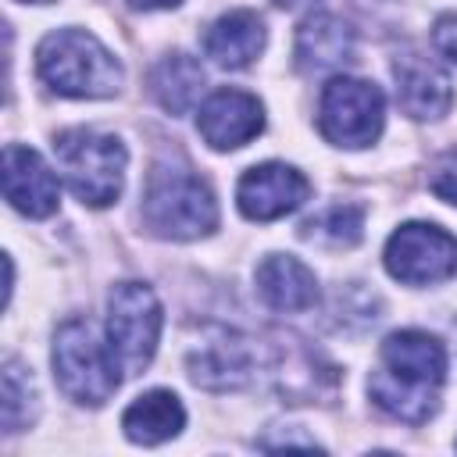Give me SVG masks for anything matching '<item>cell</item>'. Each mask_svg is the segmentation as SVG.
I'll return each mask as SVG.
<instances>
[{"label": "cell", "instance_id": "cell-20", "mask_svg": "<svg viewBox=\"0 0 457 457\" xmlns=\"http://www.w3.org/2000/svg\"><path fill=\"white\" fill-rule=\"evenodd\" d=\"M36 411H39V403H36L32 375L25 371L21 361L7 357L4 361V432L14 436V432L29 428L36 421Z\"/></svg>", "mask_w": 457, "mask_h": 457}, {"label": "cell", "instance_id": "cell-8", "mask_svg": "<svg viewBox=\"0 0 457 457\" xmlns=\"http://www.w3.org/2000/svg\"><path fill=\"white\" fill-rule=\"evenodd\" d=\"M386 271L407 286H436L457 275V239L432 221H407L386 243Z\"/></svg>", "mask_w": 457, "mask_h": 457}, {"label": "cell", "instance_id": "cell-5", "mask_svg": "<svg viewBox=\"0 0 457 457\" xmlns=\"http://www.w3.org/2000/svg\"><path fill=\"white\" fill-rule=\"evenodd\" d=\"M54 157L68 189L82 204L107 207L121 196L129 154L118 136H107L96 129H64L54 139Z\"/></svg>", "mask_w": 457, "mask_h": 457}, {"label": "cell", "instance_id": "cell-25", "mask_svg": "<svg viewBox=\"0 0 457 457\" xmlns=\"http://www.w3.org/2000/svg\"><path fill=\"white\" fill-rule=\"evenodd\" d=\"M21 4H50V0H21Z\"/></svg>", "mask_w": 457, "mask_h": 457}, {"label": "cell", "instance_id": "cell-24", "mask_svg": "<svg viewBox=\"0 0 457 457\" xmlns=\"http://www.w3.org/2000/svg\"><path fill=\"white\" fill-rule=\"evenodd\" d=\"M278 7H303V4H311V0H275Z\"/></svg>", "mask_w": 457, "mask_h": 457}, {"label": "cell", "instance_id": "cell-9", "mask_svg": "<svg viewBox=\"0 0 457 457\" xmlns=\"http://www.w3.org/2000/svg\"><path fill=\"white\" fill-rule=\"evenodd\" d=\"M311 196V182L303 171L282 161H264L250 171H243L236 186V204L250 221H275L289 211H296Z\"/></svg>", "mask_w": 457, "mask_h": 457}, {"label": "cell", "instance_id": "cell-3", "mask_svg": "<svg viewBox=\"0 0 457 457\" xmlns=\"http://www.w3.org/2000/svg\"><path fill=\"white\" fill-rule=\"evenodd\" d=\"M143 225L161 239H200L218 228L211 186L179 164H154L143 189Z\"/></svg>", "mask_w": 457, "mask_h": 457}, {"label": "cell", "instance_id": "cell-12", "mask_svg": "<svg viewBox=\"0 0 457 457\" xmlns=\"http://www.w3.org/2000/svg\"><path fill=\"white\" fill-rule=\"evenodd\" d=\"M393 79H396V104L403 107V114H411L418 121H436L453 104L450 75L436 61H428L421 54L396 57Z\"/></svg>", "mask_w": 457, "mask_h": 457}, {"label": "cell", "instance_id": "cell-19", "mask_svg": "<svg viewBox=\"0 0 457 457\" xmlns=\"http://www.w3.org/2000/svg\"><path fill=\"white\" fill-rule=\"evenodd\" d=\"M300 236L321 250H350L364 236V207L357 204H332L300 225Z\"/></svg>", "mask_w": 457, "mask_h": 457}, {"label": "cell", "instance_id": "cell-16", "mask_svg": "<svg viewBox=\"0 0 457 457\" xmlns=\"http://www.w3.org/2000/svg\"><path fill=\"white\" fill-rule=\"evenodd\" d=\"M264 50V21L257 11H228L221 14L207 32H204V54L218 64V68H246L257 61V54Z\"/></svg>", "mask_w": 457, "mask_h": 457}, {"label": "cell", "instance_id": "cell-14", "mask_svg": "<svg viewBox=\"0 0 457 457\" xmlns=\"http://www.w3.org/2000/svg\"><path fill=\"white\" fill-rule=\"evenodd\" d=\"M353 46L357 36L353 29L336 18V14H311L300 29H296V68L303 75H325V71H339L343 64L353 61Z\"/></svg>", "mask_w": 457, "mask_h": 457}, {"label": "cell", "instance_id": "cell-13", "mask_svg": "<svg viewBox=\"0 0 457 457\" xmlns=\"http://www.w3.org/2000/svg\"><path fill=\"white\" fill-rule=\"evenodd\" d=\"M253 375V357L246 339H239L236 332L218 328L207 343H200L189 353V378L204 389L225 393V389H243Z\"/></svg>", "mask_w": 457, "mask_h": 457}, {"label": "cell", "instance_id": "cell-7", "mask_svg": "<svg viewBox=\"0 0 457 457\" xmlns=\"http://www.w3.org/2000/svg\"><path fill=\"white\" fill-rule=\"evenodd\" d=\"M382 121H386V96L375 82L336 75L321 89L318 129L328 143L346 146V150L371 146L382 132Z\"/></svg>", "mask_w": 457, "mask_h": 457}, {"label": "cell", "instance_id": "cell-22", "mask_svg": "<svg viewBox=\"0 0 457 457\" xmlns=\"http://www.w3.org/2000/svg\"><path fill=\"white\" fill-rule=\"evenodd\" d=\"M432 46H436L443 57L457 61V14H443V18L432 25Z\"/></svg>", "mask_w": 457, "mask_h": 457}, {"label": "cell", "instance_id": "cell-2", "mask_svg": "<svg viewBox=\"0 0 457 457\" xmlns=\"http://www.w3.org/2000/svg\"><path fill=\"white\" fill-rule=\"evenodd\" d=\"M36 71L54 93L75 96V100L114 96L118 86H121V64L86 29L50 32L36 46Z\"/></svg>", "mask_w": 457, "mask_h": 457}, {"label": "cell", "instance_id": "cell-6", "mask_svg": "<svg viewBox=\"0 0 457 457\" xmlns=\"http://www.w3.org/2000/svg\"><path fill=\"white\" fill-rule=\"evenodd\" d=\"M161 300L143 282H118L107 296V343L125 375H139L161 339Z\"/></svg>", "mask_w": 457, "mask_h": 457}, {"label": "cell", "instance_id": "cell-1", "mask_svg": "<svg viewBox=\"0 0 457 457\" xmlns=\"http://www.w3.org/2000/svg\"><path fill=\"white\" fill-rule=\"evenodd\" d=\"M446 378V350L436 336L418 328L389 332L378 346V368L368 378V393L378 411L396 421L425 425L439 407Z\"/></svg>", "mask_w": 457, "mask_h": 457}, {"label": "cell", "instance_id": "cell-17", "mask_svg": "<svg viewBox=\"0 0 457 457\" xmlns=\"http://www.w3.org/2000/svg\"><path fill=\"white\" fill-rule=\"evenodd\" d=\"M182 425H186V407L171 389H150L136 396L121 414L125 436L139 446H157L164 439H175Z\"/></svg>", "mask_w": 457, "mask_h": 457}, {"label": "cell", "instance_id": "cell-10", "mask_svg": "<svg viewBox=\"0 0 457 457\" xmlns=\"http://www.w3.org/2000/svg\"><path fill=\"white\" fill-rule=\"evenodd\" d=\"M4 196L25 218H50L57 211L61 186H57L54 168L32 146L7 143L4 146Z\"/></svg>", "mask_w": 457, "mask_h": 457}, {"label": "cell", "instance_id": "cell-11", "mask_svg": "<svg viewBox=\"0 0 457 457\" xmlns=\"http://www.w3.org/2000/svg\"><path fill=\"white\" fill-rule=\"evenodd\" d=\"M196 129L207 146L236 150V146H246L264 129V107L257 96L243 89H218L204 100L196 114Z\"/></svg>", "mask_w": 457, "mask_h": 457}, {"label": "cell", "instance_id": "cell-15", "mask_svg": "<svg viewBox=\"0 0 457 457\" xmlns=\"http://www.w3.org/2000/svg\"><path fill=\"white\" fill-rule=\"evenodd\" d=\"M257 293L271 311L286 314H300L318 303L314 271L289 253H268L257 264Z\"/></svg>", "mask_w": 457, "mask_h": 457}, {"label": "cell", "instance_id": "cell-18", "mask_svg": "<svg viewBox=\"0 0 457 457\" xmlns=\"http://www.w3.org/2000/svg\"><path fill=\"white\" fill-rule=\"evenodd\" d=\"M204 93V68L196 57L175 50L161 57L150 71V96L168 111V114H186Z\"/></svg>", "mask_w": 457, "mask_h": 457}, {"label": "cell", "instance_id": "cell-23", "mask_svg": "<svg viewBox=\"0 0 457 457\" xmlns=\"http://www.w3.org/2000/svg\"><path fill=\"white\" fill-rule=\"evenodd\" d=\"M182 0H129V7L136 11H164V7H179Z\"/></svg>", "mask_w": 457, "mask_h": 457}, {"label": "cell", "instance_id": "cell-4", "mask_svg": "<svg viewBox=\"0 0 457 457\" xmlns=\"http://www.w3.org/2000/svg\"><path fill=\"white\" fill-rule=\"evenodd\" d=\"M54 375L64 396L86 407H100L121 386V364L107 339L96 336L89 318H68L54 332Z\"/></svg>", "mask_w": 457, "mask_h": 457}, {"label": "cell", "instance_id": "cell-21", "mask_svg": "<svg viewBox=\"0 0 457 457\" xmlns=\"http://www.w3.org/2000/svg\"><path fill=\"white\" fill-rule=\"evenodd\" d=\"M428 189L443 200V204H453L457 207V150L443 154L432 171H428Z\"/></svg>", "mask_w": 457, "mask_h": 457}]
</instances>
